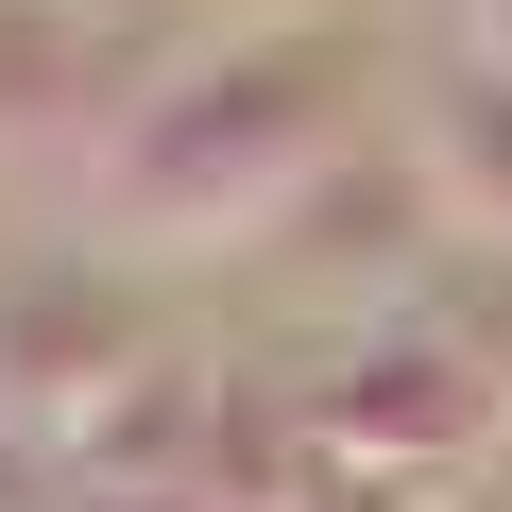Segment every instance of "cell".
<instances>
[{"instance_id":"cell-1","label":"cell","mask_w":512,"mask_h":512,"mask_svg":"<svg viewBox=\"0 0 512 512\" xmlns=\"http://www.w3.org/2000/svg\"><path fill=\"white\" fill-rule=\"evenodd\" d=\"M291 154H308V103H291L274 69H239V86H188V103L137 137V171H120V188H137V205H171V188H222V205H256Z\"/></svg>"}]
</instances>
